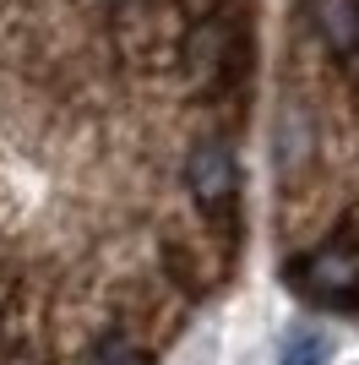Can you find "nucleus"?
<instances>
[{
  "instance_id": "1",
  "label": "nucleus",
  "mask_w": 359,
  "mask_h": 365,
  "mask_svg": "<svg viewBox=\"0 0 359 365\" xmlns=\"http://www.w3.org/2000/svg\"><path fill=\"white\" fill-rule=\"evenodd\" d=\"M180 76H185V88L191 93H218L229 88V76H245L251 66V49H245V28L229 22L218 6L191 16V28L180 33Z\"/></svg>"
},
{
  "instance_id": "2",
  "label": "nucleus",
  "mask_w": 359,
  "mask_h": 365,
  "mask_svg": "<svg viewBox=\"0 0 359 365\" xmlns=\"http://www.w3.org/2000/svg\"><path fill=\"white\" fill-rule=\"evenodd\" d=\"M321 164V109L311 93L283 88L278 115H272V175L283 185V197H299L316 180Z\"/></svg>"
},
{
  "instance_id": "3",
  "label": "nucleus",
  "mask_w": 359,
  "mask_h": 365,
  "mask_svg": "<svg viewBox=\"0 0 359 365\" xmlns=\"http://www.w3.org/2000/svg\"><path fill=\"white\" fill-rule=\"evenodd\" d=\"M288 284L316 305L359 311V235L354 229H338L332 240L299 251V257L288 262Z\"/></svg>"
},
{
  "instance_id": "4",
  "label": "nucleus",
  "mask_w": 359,
  "mask_h": 365,
  "mask_svg": "<svg viewBox=\"0 0 359 365\" xmlns=\"http://www.w3.org/2000/svg\"><path fill=\"white\" fill-rule=\"evenodd\" d=\"M239 153H234V142L229 137H196L191 148H185V191H191V202H196V213L202 218H229L239 207Z\"/></svg>"
},
{
  "instance_id": "5",
  "label": "nucleus",
  "mask_w": 359,
  "mask_h": 365,
  "mask_svg": "<svg viewBox=\"0 0 359 365\" xmlns=\"http://www.w3.org/2000/svg\"><path fill=\"white\" fill-rule=\"evenodd\" d=\"M311 28L332 61L348 76H359V0H305Z\"/></svg>"
},
{
  "instance_id": "6",
  "label": "nucleus",
  "mask_w": 359,
  "mask_h": 365,
  "mask_svg": "<svg viewBox=\"0 0 359 365\" xmlns=\"http://www.w3.org/2000/svg\"><path fill=\"white\" fill-rule=\"evenodd\" d=\"M93 11L120 44H142L164 33V0H93Z\"/></svg>"
},
{
  "instance_id": "7",
  "label": "nucleus",
  "mask_w": 359,
  "mask_h": 365,
  "mask_svg": "<svg viewBox=\"0 0 359 365\" xmlns=\"http://www.w3.org/2000/svg\"><path fill=\"white\" fill-rule=\"evenodd\" d=\"M76 365H152V344L125 327H104L76 349Z\"/></svg>"
},
{
  "instance_id": "8",
  "label": "nucleus",
  "mask_w": 359,
  "mask_h": 365,
  "mask_svg": "<svg viewBox=\"0 0 359 365\" xmlns=\"http://www.w3.org/2000/svg\"><path fill=\"white\" fill-rule=\"evenodd\" d=\"M327 360H332V338L316 327H294L278 349V365H327Z\"/></svg>"
}]
</instances>
